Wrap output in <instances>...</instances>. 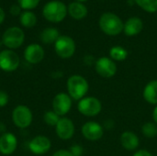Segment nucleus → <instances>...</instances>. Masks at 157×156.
<instances>
[{
    "label": "nucleus",
    "instance_id": "f257e3e1",
    "mask_svg": "<svg viewBox=\"0 0 157 156\" xmlns=\"http://www.w3.org/2000/svg\"><path fill=\"white\" fill-rule=\"evenodd\" d=\"M66 88L67 94L71 98L79 101L86 96L89 90V84L84 76L80 74H73L67 79Z\"/></svg>",
    "mask_w": 157,
    "mask_h": 156
},
{
    "label": "nucleus",
    "instance_id": "f03ea898",
    "mask_svg": "<svg viewBox=\"0 0 157 156\" xmlns=\"http://www.w3.org/2000/svg\"><path fill=\"white\" fill-rule=\"evenodd\" d=\"M67 13L66 6L59 0L49 1L42 8V15L44 18L52 23H59L63 21Z\"/></svg>",
    "mask_w": 157,
    "mask_h": 156
},
{
    "label": "nucleus",
    "instance_id": "7ed1b4c3",
    "mask_svg": "<svg viewBox=\"0 0 157 156\" xmlns=\"http://www.w3.org/2000/svg\"><path fill=\"white\" fill-rule=\"evenodd\" d=\"M122 20L115 14L108 12L104 13L99 18V27L101 30L109 36L119 35L123 30Z\"/></svg>",
    "mask_w": 157,
    "mask_h": 156
},
{
    "label": "nucleus",
    "instance_id": "20e7f679",
    "mask_svg": "<svg viewBox=\"0 0 157 156\" xmlns=\"http://www.w3.org/2000/svg\"><path fill=\"white\" fill-rule=\"evenodd\" d=\"M11 119L17 128L24 130L31 125L33 120V114L29 107L25 105H18L13 109Z\"/></svg>",
    "mask_w": 157,
    "mask_h": 156
},
{
    "label": "nucleus",
    "instance_id": "39448f33",
    "mask_svg": "<svg viewBox=\"0 0 157 156\" xmlns=\"http://www.w3.org/2000/svg\"><path fill=\"white\" fill-rule=\"evenodd\" d=\"M25 40L24 31L18 27H10L2 35V43L9 50L19 48Z\"/></svg>",
    "mask_w": 157,
    "mask_h": 156
},
{
    "label": "nucleus",
    "instance_id": "423d86ee",
    "mask_svg": "<svg viewBox=\"0 0 157 156\" xmlns=\"http://www.w3.org/2000/svg\"><path fill=\"white\" fill-rule=\"evenodd\" d=\"M77 109L85 117H96L102 110V103L96 97H85L78 101Z\"/></svg>",
    "mask_w": 157,
    "mask_h": 156
},
{
    "label": "nucleus",
    "instance_id": "0eeeda50",
    "mask_svg": "<svg viewBox=\"0 0 157 156\" xmlns=\"http://www.w3.org/2000/svg\"><path fill=\"white\" fill-rule=\"evenodd\" d=\"M75 40L66 35H62L54 43V51L56 54L62 59H69L75 52Z\"/></svg>",
    "mask_w": 157,
    "mask_h": 156
},
{
    "label": "nucleus",
    "instance_id": "6e6552de",
    "mask_svg": "<svg viewBox=\"0 0 157 156\" xmlns=\"http://www.w3.org/2000/svg\"><path fill=\"white\" fill-rule=\"evenodd\" d=\"M20 64V58L13 50L6 49L0 51V69L6 73L16 71Z\"/></svg>",
    "mask_w": 157,
    "mask_h": 156
},
{
    "label": "nucleus",
    "instance_id": "1a4fd4ad",
    "mask_svg": "<svg viewBox=\"0 0 157 156\" xmlns=\"http://www.w3.org/2000/svg\"><path fill=\"white\" fill-rule=\"evenodd\" d=\"M73 99L64 92L58 93L52 99V110L60 117H64L72 108Z\"/></svg>",
    "mask_w": 157,
    "mask_h": 156
},
{
    "label": "nucleus",
    "instance_id": "9d476101",
    "mask_svg": "<svg viewBox=\"0 0 157 156\" xmlns=\"http://www.w3.org/2000/svg\"><path fill=\"white\" fill-rule=\"evenodd\" d=\"M96 73L103 78H111L117 73V64L109 57H101L96 61Z\"/></svg>",
    "mask_w": 157,
    "mask_h": 156
},
{
    "label": "nucleus",
    "instance_id": "9b49d317",
    "mask_svg": "<svg viewBox=\"0 0 157 156\" xmlns=\"http://www.w3.org/2000/svg\"><path fill=\"white\" fill-rule=\"evenodd\" d=\"M83 137L89 142L99 141L104 135V127L97 121H87L81 128Z\"/></svg>",
    "mask_w": 157,
    "mask_h": 156
},
{
    "label": "nucleus",
    "instance_id": "f8f14e48",
    "mask_svg": "<svg viewBox=\"0 0 157 156\" xmlns=\"http://www.w3.org/2000/svg\"><path fill=\"white\" fill-rule=\"evenodd\" d=\"M54 128L57 137L62 141H68L72 139L75 135V124L73 120L67 117H61Z\"/></svg>",
    "mask_w": 157,
    "mask_h": 156
},
{
    "label": "nucleus",
    "instance_id": "ddd939ff",
    "mask_svg": "<svg viewBox=\"0 0 157 156\" xmlns=\"http://www.w3.org/2000/svg\"><path fill=\"white\" fill-rule=\"evenodd\" d=\"M29 150L35 155H42L47 154L52 148L51 140L43 135H38L32 138L29 144Z\"/></svg>",
    "mask_w": 157,
    "mask_h": 156
},
{
    "label": "nucleus",
    "instance_id": "4468645a",
    "mask_svg": "<svg viewBox=\"0 0 157 156\" xmlns=\"http://www.w3.org/2000/svg\"><path fill=\"white\" fill-rule=\"evenodd\" d=\"M45 56L44 49L38 43H31L24 50V59L30 64L40 63Z\"/></svg>",
    "mask_w": 157,
    "mask_h": 156
},
{
    "label": "nucleus",
    "instance_id": "2eb2a0df",
    "mask_svg": "<svg viewBox=\"0 0 157 156\" xmlns=\"http://www.w3.org/2000/svg\"><path fill=\"white\" fill-rule=\"evenodd\" d=\"M17 148V139L12 132L6 131L0 135V154L11 155Z\"/></svg>",
    "mask_w": 157,
    "mask_h": 156
},
{
    "label": "nucleus",
    "instance_id": "dca6fc26",
    "mask_svg": "<svg viewBox=\"0 0 157 156\" xmlns=\"http://www.w3.org/2000/svg\"><path fill=\"white\" fill-rule=\"evenodd\" d=\"M120 143L122 148L129 152H136L140 146V139L138 135L131 131H125L121 133Z\"/></svg>",
    "mask_w": 157,
    "mask_h": 156
},
{
    "label": "nucleus",
    "instance_id": "f3484780",
    "mask_svg": "<svg viewBox=\"0 0 157 156\" xmlns=\"http://www.w3.org/2000/svg\"><path fill=\"white\" fill-rule=\"evenodd\" d=\"M144 29V23L141 18L137 17H130L123 26V31L127 36H135L139 34Z\"/></svg>",
    "mask_w": 157,
    "mask_h": 156
},
{
    "label": "nucleus",
    "instance_id": "a211bd4d",
    "mask_svg": "<svg viewBox=\"0 0 157 156\" xmlns=\"http://www.w3.org/2000/svg\"><path fill=\"white\" fill-rule=\"evenodd\" d=\"M144 99L150 105H157V79L151 80L146 84L143 91Z\"/></svg>",
    "mask_w": 157,
    "mask_h": 156
},
{
    "label": "nucleus",
    "instance_id": "6ab92c4d",
    "mask_svg": "<svg viewBox=\"0 0 157 156\" xmlns=\"http://www.w3.org/2000/svg\"><path fill=\"white\" fill-rule=\"evenodd\" d=\"M67 12L73 18L76 19V20H80L86 16L87 8L81 2L75 1V2L70 3V5L67 7Z\"/></svg>",
    "mask_w": 157,
    "mask_h": 156
},
{
    "label": "nucleus",
    "instance_id": "aec40b11",
    "mask_svg": "<svg viewBox=\"0 0 157 156\" xmlns=\"http://www.w3.org/2000/svg\"><path fill=\"white\" fill-rule=\"evenodd\" d=\"M60 36H61L60 32L57 29L46 28L40 32V39L41 42H43L44 44H52V43L54 44Z\"/></svg>",
    "mask_w": 157,
    "mask_h": 156
},
{
    "label": "nucleus",
    "instance_id": "412c9836",
    "mask_svg": "<svg viewBox=\"0 0 157 156\" xmlns=\"http://www.w3.org/2000/svg\"><path fill=\"white\" fill-rule=\"evenodd\" d=\"M19 23L27 29L33 28L37 23V17L32 11L25 10L19 16Z\"/></svg>",
    "mask_w": 157,
    "mask_h": 156
},
{
    "label": "nucleus",
    "instance_id": "4be33fe9",
    "mask_svg": "<svg viewBox=\"0 0 157 156\" xmlns=\"http://www.w3.org/2000/svg\"><path fill=\"white\" fill-rule=\"evenodd\" d=\"M109 56L114 62H123L128 57V51L121 46H113L109 50Z\"/></svg>",
    "mask_w": 157,
    "mask_h": 156
},
{
    "label": "nucleus",
    "instance_id": "5701e85b",
    "mask_svg": "<svg viewBox=\"0 0 157 156\" xmlns=\"http://www.w3.org/2000/svg\"><path fill=\"white\" fill-rule=\"evenodd\" d=\"M141 131L143 135L148 139H154L157 137V124L154 121L145 122L142 126Z\"/></svg>",
    "mask_w": 157,
    "mask_h": 156
},
{
    "label": "nucleus",
    "instance_id": "b1692460",
    "mask_svg": "<svg viewBox=\"0 0 157 156\" xmlns=\"http://www.w3.org/2000/svg\"><path fill=\"white\" fill-rule=\"evenodd\" d=\"M136 4L144 10L155 13L157 11V0H134Z\"/></svg>",
    "mask_w": 157,
    "mask_h": 156
},
{
    "label": "nucleus",
    "instance_id": "393cba45",
    "mask_svg": "<svg viewBox=\"0 0 157 156\" xmlns=\"http://www.w3.org/2000/svg\"><path fill=\"white\" fill-rule=\"evenodd\" d=\"M60 119L61 117L57 115L53 110H48L43 115V121L45 122V124L51 127H55Z\"/></svg>",
    "mask_w": 157,
    "mask_h": 156
},
{
    "label": "nucleus",
    "instance_id": "a878e982",
    "mask_svg": "<svg viewBox=\"0 0 157 156\" xmlns=\"http://www.w3.org/2000/svg\"><path fill=\"white\" fill-rule=\"evenodd\" d=\"M40 1V0H17V5L24 11L25 10L30 11L31 9H34L39 6Z\"/></svg>",
    "mask_w": 157,
    "mask_h": 156
},
{
    "label": "nucleus",
    "instance_id": "bb28decb",
    "mask_svg": "<svg viewBox=\"0 0 157 156\" xmlns=\"http://www.w3.org/2000/svg\"><path fill=\"white\" fill-rule=\"evenodd\" d=\"M69 151L73 156H82L84 154V148L80 144H74L70 147Z\"/></svg>",
    "mask_w": 157,
    "mask_h": 156
},
{
    "label": "nucleus",
    "instance_id": "cd10ccee",
    "mask_svg": "<svg viewBox=\"0 0 157 156\" xmlns=\"http://www.w3.org/2000/svg\"><path fill=\"white\" fill-rule=\"evenodd\" d=\"M9 97L8 94L3 90H0V108H4L8 104Z\"/></svg>",
    "mask_w": 157,
    "mask_h": 156
},
{
    "label": "nucleus",
    "instance_id": "c85d7f7f",
    "mask_svg": "<svg viewBox=\"0 0 157 156\" xmlns=\"http://www.w3.org/2000/svg\"><path fill=\"white\" fill-rule=\"evenodd\" d=\"M9 13L12 16H20L21 14V7L18 5H12L9 8Z\"/></svg>",
    "mask_w": 157,
    "mask_h": 156
},
{
    "label": "nucleus",
    "instance_id": "c756f323",
    "mask_svg": "<svg viewBox=\"0 0 157 156\" xmlns=\"http://www.w3.org/2000/svg\"><path fill=\"white\" fill-rule=\"evenodd\" d=\"M52 156H73V154H71V152L69 150L60 149V150H57L56 152H54Z\"/></svg>",
    "mask_w": 157,
    "mask_h": 156
},
{
    "label": "nucleus",
    "instance_id": "7c9ffc66",
    "mask_svg": "<svg viewBox=\"0 0 157 156\" xmlns=\"http://www.w3.org/2000/svg\"><path fill=\"white\" fill-rule=\"evenodd\" d=\"M132 156H154V154L145 149H141V150H137Z\"/></svg>",
    "mask_w": 157,
    "mask_h": 156
},
{
    "label": "nucleus",
    "instance_id": "2f4dec72",
    "mask_svg": "<svg viewBox=\"0 0 157 156\" xmlns=\"http://www.w3.org/2000/svg\"><path fill=\"white\" fill-rule=\"evenodd\" d=\"M96 61H97V60H95V58H94L92 55H86V56L84 58V62H85V63H86V65H92V64L95 65Z\"/></svg>",
    "mask_w": 157,
    "mask_h": 156
},
{
    "label": "nucleus",
    "instance_id": "473e14b6",
    "mask_svg": "<svg viewBox=\"0 0 157 156\" xmlns=\"http://www.w3.org/2000/svg\"><path fill=\"white\" fill-rule=\"evenodd\" d=\"M5 17H6V13L4 11V9L0 6V25L4 22Z\"/></svg>",
    "mask_w": 157,
    "mask_h": 156
},
{
    "label": "nucleus",
    "instance_id": "72a5a7b5",
    "mask_svg": "<svg viewBox=\"0 0 157 156\" xmlns=\"http://www.w3.org/2000/svg\"><path fill=\"white\" fill-rule=\"evenodd\" d=\"M153 120H154V122L157 124V105L155 106V108L153 110Z\"/></svg>",
    "mask_w": 157,
    "mask_h": 156
},
{
    "label": "nucleus",
    "instance_id": "f704fd0d",
    "mask_svg": "<svg viewBox=\"0 0 157 156\" xmlns=\"http://www.w3.org/2000/svg\"><path fill=\"white\" fill-rule=\"evenodd\" d=\"M5 132H6V127H5V124L3 122H0V135L4 134Z\"/></svg>",
    "mask_w": 157,
    "mask_h": 156
},
{
    "label": "nucleus",
    "instance_id": "c9c22d12",
    "mask_svg": "<svg viewBox=\"0 0 157 156\" xmlns=\"http://www.w3.org/2000/svg\"><path fill=\"white\" fill-rule=\"evenodd\" d=\"M77 2H85V1H86V0H76Z\"/></svg>",
    "mask_w": 157,
    "mask_h": 156
},
{
    "label": "nucleus",
    "instance_id": "e433bc0d",
    "mask_svg": "<svg viewBox=\"0 0 157 156\" xmlns=\"http://www.w3.org/2000/svg\"><path fill=\"white\" fill-rule=\"evenodd\" d=\"M156 156H157V154H156Z\"/></svg>",
    "mask_w": 157,
    "mask_h": 156
}]
</instances>
